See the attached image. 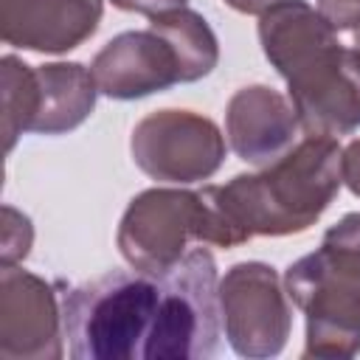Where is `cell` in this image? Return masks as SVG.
I'll return each mask as SVG.
<instances>
[{"label": "cell", "instance_id": "17", "mask_svg": "<svg viewBox=\"0 0 360 360\" xmlns=\"http://www.w3.org/2000/svg\"><path fill=\"white\" fill-rule=\"evenodd\" d=\"M34 228L25 214H20L11 205H3V236H0V264L11 267L14 262H22L31 250Z\"/></svg>", "mask_w": 360, "mask_h": 360}, {"label": "cell", "instance_id": "8", "mask_svg": "<svg viewBox=\"0 0 360 360\" xmlns=\"http://www.w3.org/2000/svg\"><path fill=\"white\" fill-rule=\"evenodd\" d=\"M284 82L307 135L340 138L360 127V56L354 48L335 42Z\"/></svg>", "mask_w": 360, "mask_h": 360}, {"label": "cell", "instance_id": "2", "mask_svg": "<svg viewBox=\"0 0 360 360\" xmlns=\"http://www.w3.org/2000/svg\"><path fill=\"white\" fill-rule=\"evenodd\" d=\"M290 301L307 315L304 357H354L360 352V214L335 222L318 250L284 273Z\"/></svg>", "mask_w": 360, "mask_h": 360}, {"label": "cell", "instance_id": "16", "mask_svg": "<svg viewBox=\"0 0 360 360\" xmlns=\"http://www.w3.org/2000/svg\"><path fill=\"white\" fill-rule=\"evenodd\" d=\"M3 76V146L14 149L22 132H31L34 110H37V70L17 56L0 59Z\"/></svg>", "mask_w": 360, "mask_h": 360}, {"label": "cell", "instance_id": "10", "mask_svg": "<svg viewBox=\"0 0 360 360\" xmlns=\"http://www.w3.org/2000/svg\"><path fill=\"white\" fill-rule=\"evenodd\" d=\"M98 93L118 101L143 98L183 84V62L172 39L149 22L141 31L112 37L90 62Z\"/></svg>", "mask_w": 360, "mask_h": 360}, {"label": "cell", "instance_id": "11", "mask_svg": "<svg viewBox=\"0 0 360 360\" xmlns=\"http://www.w3.org/2000/svg\"><path fill=\"white\" fill-rule=\"evenodd\" d=\"M101 14V0H0V37L22 51L65 53L96 34Z\"/></svg>", "mask_w": 360, "mask_h": 360}, {"label": "cell", "instance_id": "3", "mask_svg": "<svg viewBox=\"0 0 360 360\" xmlns=\"http://www.w3.org/2000/svg\"><path fill=\"white\" fill-rule=\"evenodd\" d=\"M160 304V278L110 270L62 292V329L76 360H141Z\"/></svg>", "mask_w": 360, "mask_h": 360}, {"label": "cell", "instance_id": "20", "mask_svg": "<svg viewBox=\"0 0 360 360\" xmlns=\"http://www.w3.org/2000/svg\"><path fill=\"white\" fill-rule=\"evenodd\" d=\"M115 8L121 11H135V14H146V17H158L174 8H183L186 0H112Z\"/></svg>", "mask_w": 360, "mask_h": 360}, {"label": "cell", "instance_id": "14", "mask_svg": "<svg viewBox=\"0 0 360 360\" xmlns=\"http://www.w3.org/2000/svg\"><path fill=\"white\" fill-rule=\"evenodd\" d=\"M37 110L31 132L62 135L76 129L96 107V79L79 62L37 65Z\"/></svg>", "mask_w": 360, "mask_h": 360}, {"label": "cell", "instance_id": "15", "mask_svg": "<svg viewBox=\"0 0 360 360\" xmlns=\"http://www.w3.org/2000/svg\"><path fill=\"white\" fill-rule=\"evenodd\" d=\"M152 22L172 39L183 62V84L208 76L219 62V42L202 14L191 8H174L152 17Z\"/></svg>", "mask_w": 360, "mask_h": 360}, {"label": "cell", "instance_id": "12", "mask_svg": "<svg viewBox=\"0 0 360 360\" xmlns=\"http://www.w3.org/2000/svg\"><path fill=\"white\" fill-rule=\"evenodd\" d=\"M298 115L287 96L267 84H250L231 96L225 107V135L236 158L267 166L292 149Z\"/></svg>", "mask_w": 360, "mask_h": 360}, {"label": "cell", "instance_id": "13", "mask_svg": "<svg viewBox=\"0 0 360 360\" xmlns=\"http://www.w3.org/2000/svg\"><path fill=\"white\" fill-rule=\"evenodd\" d=\"M259 42L278 76H290L307 59L338 42L335 28L307 0H278L259 14Z\"/></svg>", "mask_w": 360, "mask_h": 360}, {"label": "cell", "instance_id": "18", "mask_svg": "<svg viewBox=\"0 0 360 360\" xmlns=\"http://www.w3.org/2000/svg\"><path fill=\"white\" fill-rule=\"evenodd\" d=\"M318 11L335 31L360 25V0H318Z\"/></svg>", "mask_w": 360, "mask_h": 360}, {"label": "cell", "instance_id": "4", "mask_svg": "<svg viewBox=\"0 0 360 360\" xmlns=\"http://www.w3.org/2000/svg\"><path fill=\"white\" fill-rule=\"evenodd\" d=\"M160 304L141 360H197L219 349V276L211 250H186L160 276Z\"/></svg>", "mask_w": 360, "mask_h": 360}, {"label": "cell", "instance_id": "22", "mask_svg": "<svg viewBox=\"0 0 360 360\" xmlns=\"http://www.w3.org/2000/svg\"><path fill=\"white\" fill-rule=\"evenodd\" d=\"M352 45H354V51H357V56H360V25L354 28V37H352Z\"/></svg>", "mask_w": 360, "mask_h": 360}, {"label": "cell", "instance_id": "9", "mask_svg": "<svg viewBox=\"0 0 360 360\" xmlns=\"http://www.w3.org/2000/svg\"><path fill=\"white\" fill-rule=\"evenodd\" d=\"M62 304L39 276L0 270V357L3 360H56L62 357Z\"/></svg>", "mask_w": 360, "mask_h": 360}, {"label": "cell", "instance_id": "19", "mask_svg": "<svg viewBox=\"0 0 360 360\" xmlns=\"http://www.w3.org/2000/svg\"><path fill=\"white\" fill-rule=\"evenodd\" d=\"M340 177L354 197H360V138L352 141L340 155Z\"/></svg>", "mask_w": 360, "mask_h": 360}, {"label": "cell", "instance_id": "21", "mask_svg": "<svg viewBox=\"0 0 360 360\" xmlns=\"http://www.w3.org/2000/svg\"><path fill=\"white\" fill-rule=\"evenodd\" d=\"M225 3L231 8H236V11H242V14H262V11H267L278 0H225Z\"/></svg>", "mask_w": 360, "mask_h": 360}, {"label": "cell", "instance_id": "1", "mask_svg": "<svg viewBox=\"0 0 360 360\" xmlns=\"http://www.w3.org/2000/svg\"><path fill=\"white\" fill-rule=\"evenodd\" d=\"M335 138L307 135L256 174L200 188L202 245L236 248L253 236L301 233L329 208L343 177Z\"/></svg>", "mask_w": 360, "mask_h": 360}, {"label": "cell", "instance_id": "6", "mask_svg": "<svg viewBox=\"0 0 360 360\" xmlns=\"http://www.w3.org/2000/svg\"><path fill=\"white\" fill-rule=\"evenodd\" d=\"M135 166L160 183H200L219 172L225 138L219 127L191 110H155L132 129Z\"/></svg>", "mask_w": 360, "mask_h": 360}, {"label": "cell", "instance_id": "7", "mask_svg": "<svg viewBox=\"0 0 360 360\" xmlns=\"http://www.w3.org/2000/svg\"><path fill=\"white\" fill-rule=\"evenodd\" d=\"M191 239L202 242V200L186 188H146L132 197L115 236L121 256L155 276L180 262Z\"/></svg>", "mask_w": 360, "mask_h": 360}, {"label": "cell", "instance_id": "5", "mask_svg": "<svg viewBox=\"0 0 360 360\" xmlns=\"http://www.w3.org/2000/svg\"><path fill=\"white\" fill-rule=\"evenodd\" d=\"M222 329L239 357H276L287 346L292 309L284 281L264 262H239L219 281Z\"/></svg>", "mask_w": 360, "mask_h": 360}]
</instances>
